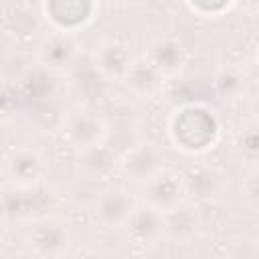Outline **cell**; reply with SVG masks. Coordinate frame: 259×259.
Segmentation results:
<instances>
[{
    "label": "cell",
    "mask_w": 259,
    "mask_h": 259,
    "mask_svg": "<svg viewBox=\"0 0 259 259\" xmlns=\"http://www.w3.org/2000/svg\"><path fill=\"white\" fill-rule=\"evenodd\" d=\"M36 188H6L2 194V208L6 221H34L38 217L32 214L36 208L34 200Z\"/></svg>",
    "instance_id": "17"
},
{
    "label": "cell",
    "mask_w": 259,
    "mask_h": 259,
    "mask_svg": "<svg viewBox=\"0 0 259 259\" xmlns=\"http://www.w3.org/2000/svg\"><path fill=\"white\" fill-rule=\"evenodd\" d=\"M253 61H255V67L259 69V47H257V51H255V59H253Z\"/></svg>",
    "instance_id": "25"
},
{
    "label": "cell",
    "mask_w": 259,
    "mask_h": 259,
    "mask_svg": "<svg viewBox=\"0 0 259 259\" xmlns=\"http://www.w3.org/2000/svg\"><path fill=\"white\" fill-rule=\"evenodd\" d=\"M24 245L42 259H57L69 253L73 245V233L71 227L59 219V217H38L30 221L26 235H24Z\"/></svg>",
    "instance_id": "2"
},
{
    "label": "cell",
    "mask_w": 259,
    "mask_h": 259,
    "mask_svg": "<svg viewBox=\"0 0 259 259\" xmlns=\"http://www.w3.org/2000/svg\"><path fill=\"white\" fill-rule=\"evenodd\" d=\"M164 83L166 79L144 57L136 59L127 77L123 79V85L127 87V91L138 99H152L160 95L164 91Z\"/></svg>",
    "instance_id": "16"
},
{
    "label": "cell",
    "mask_w": 259,
    "mask_h": 259,
    "mask_svg": "<svg viewBox=\"0 0 259 259\" xmlns=\"http://www.w3.org/2000/svg\"><path fill=\"white\" fill-rule=\"evenodd\" d=\"M184 180V190H186V198L192 202H210L221 198L223 190H225V174L223 170H219L212 164H192L186 168V172L182 174Z\"/></svg>",
    "instance_id": "12"
},
{
    "label": "cell",
    "mask_w": 259,
    "mask_h": 259,
    "mask_svg": "<svg viewBox=\"0 0 259 259\" xmlns=\"http://www.w3.org/2000/svg\"><path fill=\"white\" fill-rule=\"evenodd\" d=\"M202 227V214L198 210V204L192 200H184L176 208L164 212V231L166 241L172 243H190Z\"/></svg>",
    "instance_id": "15"
},
{
    "label": "cell",
    "mask_w": 259,
    "mask_h": 259,
    "mask_svg": "<svg viewBox=\"0 0 259 259\" xmlns=\"http://www.w3.org/2000/svg\"><path fill=\"white\" fill-rule=\"evenodd\" d=\"M253 243H255V249H257V253H259V225H257V229H255V233H253Z\"/></svg>",
    "instance_id": "24"
},
{
    "label": "cell",
    "mask_w": 259,
    "mask_h": 259,
    "mask_svg": "<svg viewBox=\"0 0 259 259\" xmlns=\"http://www.w3.org/2000/svg\"><path fill=\"white\" fill-rule=\"evenodd\" d=\"M45 158L38 150L20 146L4 154L2 174L10 188H36L45 176Z\"/></svg>",
    "instance_id": "6"
},
{
    "label": "cell",
    "mask_w": 259,
    "mask_h": 259,
    "mask_svg": "<svg viewBox=\"0 0 259 259\" xmlns=\"http://www.w3.org/2000/svg\"><path fill=\"white\" fill-rule=\"evenodd\" d=\"M166 136L178 152L186 156H204L221 144V117L202 101L174 105L166 121Z\"/></svg>",
    "instance_id": "1"
},
{
    "label": "cell",
    "mask_w": 259,
    "mask_h": 259,
    "mask_svg": "<svg viewBox=\"0 0 259 259\" xmlns=\"http://www.w3.org/2000/svg\"><path fill=\"white\" fill-rule=\"evenodd\" d=\"M93 67L97 75L105 81H121L127 77L132 65L136 63V57L130 49V45L115 36L101 38L93 49Z\"/></svg>",
    "instance_id": "8"
},
{
    "label": "cell",
    "mask_w": 259,
    "mask_h": 259,
    "mask_svg": "<svg viewBox=\"0 0 259 259\" xmlns=\"http://www.w3.org/2000/svg\"><path fill=\"white\" fill-rule=\"evenodd\" d=\"M115 170H119V154H115L107 142L75 152V172L83 180H107L113 176Z\"/></svg>",
    "instance_id": "14"
},
{
    "label": "cell",
    "mask_w": 259,
    "mask_h": 259,
    "mask_svg": "<svg viewBox=\"0 0 259 259\" xmlns=\"http://www.w3.org/2000/svg\"><path fill=\"white\" fill-rule=\"evenodd\" d=\"M184 8L198 18L217 20V18L227 16L233 8H237V2H233V0H198V2H184Z\"/></svg>",
    "instance_id": "20"
},
{
    "label": "cell",
    "mask_w": 259,
    "mask_h": 259,
    "mask_svg": "<svg viewBox=\"0 0 259 259\" xmlns=\"http://www.w3.org/2000/svg\"><path fill=\"white\" fill-rule=\"evenodd\" d=\"M184 200H188L184 190V180L182 174L174 170L166 168L158 176L142 184V202L160 212H168L178 204H182Z\"/></svg>",
    "instance_id": "9"
},
{
    "label": "cell",
    "mask_w": 259,
    "mask_h": 259,
    "mask_svg": "<svg viewBox=\"0 0 259 259\" xmlns=\"http://www.w3.org/2000/svg\"><path fill=\"white\" fill-rule=\"evenodd\" d=\"M241 196L251 208L259 210V166H251L247 170L241 182Z\"/></svg>",
    "instance_id": "21"
},
{
    "label": "cell",
    "mask_w": 259,
    "mask_h": 259,
    "mask_svg": "<svg viewBox=\"0 0 259 259\" xmlns=\"http://www.w3.org/2000/svg\"><path fill=\"white\" fill-rule=\"evenodd\" d=\"M247 73L235 65L221 67L212 77V87L223 99H237L247 91Z\"/></svg>",
    "instance_id": "19"
},
{
    "label": "cell",
    "mask_w": 259,
    "mask_h": 259,
    "mask_svg": "<svg viewBox=\"0 0 259 259\" xmlns=\"http://www.w3.org/2000/svg\"><path fill=\"white\" fill-rule=\"evenodd\" d=\"M233 150L239 156V160H243L245 164L251 166H259V121H247L243 123L235 138H233Z\"/></svg>",
    "instance_id": "18"
},
{
    "label": "cell",
    "mask_w": 259,
    "mask_h": 259,
    "mask_svg": "<svg viewBox=\"0 0 259 259\" xmlns=\"http://www.w3.org/2000/svg\"><path fill=\"white\" fill-rule=\"evenodd\" d=\"M249 107H251L255 119L259 121V85H257V87L251 91V95H249Z\"/></svg>",
    "instance_id": "23"
},
{
    "label": "cell",
    "mask_w": 259,
    "mask_h": 259,
    "mask_svg": "<svg viewBox=\"0 0 259 259\" xmlns=\"http://www.w3.org/2000/svg\"><path fill=\"white\" fill-rule=\"evenodd\" d=\"M77 59V40L71 34L49 30L36 45V63L51 73H65Z\"/></svg>",
    "instance_id": "11"
},
{
    "label": "cell",
    "mask_w": 259,
    "mask_h": 259,
    "mask_svg": "<svg viewBox=\"0 0 259 259\" xmlns=\"http://www.w3.org/2000/svg\"><path fill=\"white\" fill-rule=\"evenodd\" d=\"M162 170H166V154L156 142L142 140L119 154V172L140 186Z\"/></svg>",
    "instance_id": "5"
},
{
    "label": "cell",
    "mask_w": 259,
    "mask_h": 259,
    "mask_svg": "<svg viewBox=\"0 0 259 259\" xmlns=\"http://www.w3.org/2000/svg\"><path fill=\"white\" fill-rule=\"evenodd\" d=\"M61 134H63V140L75 152H81V150L105 144L109 136V123L99 111L81 107L65 115Z\"/></svg>",
    "instance_id": "4"
},
{
    "label": "cell",
    "mask_w": 259,
    "mask_h": 259,
    "mask_svg": "<svg viewBox=\"0 0 259 259\" xmlns=\"http://www.w3.org/2000/svg\"><path fill=\"white\" fill-rule=\"evenodd\" d=\"M125 237L127 241L138 247V249H152L160 241H166V231H164V212L138 202L132 219L127 221Z\"/></svg>",
    "instance_id": "10"
},
{
    "label": "cell",
    "mask_w": 259,
    "mask_h": 259,
    "mask_svg": "<svg viewBox=\"0 0 259 259\" xmlns=\"http://www.w3.org/2000/svg\"><path fill=\"white\" fill-rule=\"evenodd\" d=\"M144 59L166 81H170V79H176L182 73V69L188 61V53L176 36H158L148 45V49L144 53Z\"/></svg>",
    "instance_id": "13"
},
{
    "label": "cell",
    "mask_w": 259,
    "mask_h": 259,
    "mask_svg": "<svg viewBox=\"0 0 259 259\" xmlns=\"http://www.w3.org/2000/svg\"><path fill=\"white\" fill-rule=\"evenodd\" d=\"M73 259H115V255H111L109 251L99 249V247H85Z\"/></svg>",
    "instance_id": "22"
},
{
    "label": "cell",
    "mask_w": 259,
    "mask_h": 259,
    "mask_svg": "<svg viewBox=\"0 0 259 259\" xmlns=\"http://www.w3.org/2000/svg\"><path fill=\"white\" fill-rule=\"evenodd\" d=\"M99 12V4L93 0H47L40 4V14L51 30L75 36L87 28Z\"/></svg>",
    "instance_id": "3"
},
{
    "label": "cell",
    "mask_w": 259,
    "mask_h": 259,
    "mask_svg": "<svg viewBox=\"0 0 259 259\" xmlns=\"http://www.w3.org/2000/svg\"><path fill=\"white\" fill-rule=\"evenodd\" d=\"M136 206H138V200L125 188L109 186L95 196L91 214L99 227L115 231V229H123L127 225Z\"/></svg>",
    "instance_id": "7"
}]
</instances>
